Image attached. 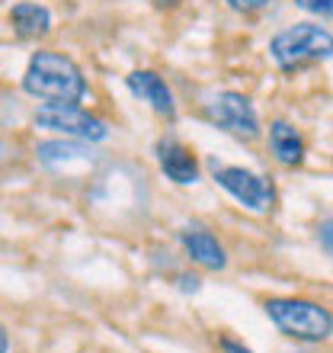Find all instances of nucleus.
Listing matches in <instances>:
<instances>
[{"instance_id": "4", "label": "nucleus", "mask_w": 333, "mask_h": 353, "mask_svg": "<svg viewBox=\"0 0 333 353\" xmlns=\"http://www.w3.org/2000/svg\"><path fill=\"white\" fill-rule=\"evenodd\" d=\"M208 170H212L215 183L222 186L234 203H241L247 212L269 215L276 209L279 193L269 176L257 174V170H250V168H241V164H218V161H212Z\"/></svg>"}, {"instance_id": "9", "label": "nucleus", "mask_w": 333, "mask_h": 353, "mask_svg": "<svg viewBox=\"0 0 333 353\" xmlns=\"http://www.w3.org/2000/svg\"><path fill=\"white\" fill-rule=\"evenodd\" d=\"M180 244H183L186 257H189L195 267L215 270V273L228 267V251H224V244L218 241L205 225H186L183 232H180Z\"/></svg>"}, {"instance_id": "15", "label": "nucleus", "mask_w": 333, "mask_h": 353, "mask_svg": "<svg viewBox=\"0 0 333 353\" xmlns=\"http://www.w3.org/2000/svg\"><path fill=\"white\" fill-rule=\"evenodd\" d=\"M231 10H237V13H257V10L269 7L272 0H224Z\"/></svg>"}, {"instance_id": "14", "label": "nucleus", "mask_w": 333, "mask_h": 353, "mask_svg": "<svg viewBox=\"0 0 333 353\" xmlns=\"http://www.w3.org/2000/svg\"><path fill=\"white\" fill-rule=\"evenodd\" d=\"M317 244L333 257V215H327L324 222L317 225Z\"/></svg>"}, {"instance_id": "3", "label": "nucleus", "mask_w": 333, "mask_h": 353, "mask_svg": "<svg viewBox=\"0 0 333 353\" xmlns=\"http://www.w3.org/2000/svg\"><path fill=\"white\" fill-rule=\"evenodd\" d=\"M269 55L279 71H301L333 58V32L321 23H292L269 39Z\"/></svg>"}, {"instance_id": "6", "label": "nucleus", "mask_w": 333, "mask_h": 353, "mask_svg": "<svg viewBox=\"0 0 333 353\" xmlns=\"http://www.w3.org/2000/svg\"><path fill=\"white\" fill-rule=\"evenodd\" d=\"M36 125L39 129H48V132H58V135H67V139H77V141H106L109 139V129L106 122L83 112L80 106H42L36 112Z\"/></svg>"}, {"instance_id": "7", "label": "nucleus", "mask_w": 333, "mask_h": 353, "mask_svg": "<svg viewBox=\"0 0 333 353\" xmlns=\"http://www.w3.org/2000/svg\"><path fill=\"white\" fill-rule=\"evenodd\" d=\"M154 158H158L160 174L176 186H193L199 180V161H195V151L189 145H183L173 135H164L154 145Z\"/></svg>"}, {"instance_id": "18", "label": "nucleus", "mask_w": 333, "mask_h": 353, "mask_svg": "<svg viewBox=\"0 0 333 353\" xmlns=\"http://www.w3.org/2000/svg\"><path fill=\"white\" fill-rule=\"evenodd\" d=\"M7 154H10V148H7V145H0V161L7 158Z\"/></svg>"}, {"instance_id": "11", "label": "nucleus", "mask_w": 333, "mask_h": 353, "mask_svg": "<svg viewBox=\"0 0 333 353\" xmlns=\"http://www.w3.org/2000/svg\"><path fill=\"white\" fill-rule=\"evenodd\" d=\"M36 158L42 168L48 170H61L67 164H83V161L93 158L90 151V141H61V139H52V141H39L36 145Z\"/></svg>"}, {"instance_id": "10", "label": "nucleus", "mask_w": 333, "mask_h": 353, "mask_svg": "<svg viewBox=\"0 0 333 353\" xmlns=\"http://www.w3.org/2000/svg\"><path fill=\"white\" fill-rule=\"evenodd\" d=\"M269 151L282 168H301L305 164V139L301 132L286 119H272L269 122Z\"/></svg>"}, {"instance_id": "12", "label": "nucleus", "mask_w": 333, "mask_h": 353, "mask_svg": "<svg viewBox=\"0 0 333 353\" xmlns=\"http://www.w3.org/2000/svg\"><path fill=\"white\" fill-rule=\"evenodd\" d=\"M10 26L19 39H42L52 32V13L42 3H32V0H23L10 10Z\"/></svg>"}, {"instance_id": "5", "label": "nucleus", "mask_w": 333, "mask_h": 353, "mask_svg": "<svg viewBox=\"0 0 333 353\" xmlns=\"http://www.w3.org/2000/svg\"><path fill=\"white\" fill-rule=\"evenodd\" d=\"M202 119L237 141L259 139L257 110H253V103L237 90H222V93H215V97H208V103H202Z\"/></svg>"}, {"instance_id": "13", "label": "nucleus", "mask_w": 333, "mask_h": 353, "mask_svg": "<svg viewBox=\"0 0 333 353\" xmlns=\"http://www.w3.org/2000/svg\"><path fill=\"white\" fill-rule=\"evenodd\" d=\"M298 10H305L311 17H321V19H333V0H295Z\"/></svg>"}, {"instance_id": "17", "label": "nucleus", "mask_w": 333, "mask_h": 353, "mask_svg": "<svg viewBox=\"0 0 333 353\" xmlns=\"http://www.w3.org/2000/svg\"><path fill=\"white\" fill-rule=\"evenodd\" d=\"M10 350V337H7V331L0 327V353H7Z\"/></svg>"}, {"instance_id": "8", "label": "nucleus", "mask_w": 333, "mask_h": 353, "mask_svg": "<svg viewBox=\"0 0 333 353\" xmlns=\"http://www.w3.org/2000/svg\"><path fill=\"white\" fill-rule=\"evenodd\" d=\"M125 87H129L131 97H138L141 103H148V106L158 112V116H164V119H170V122L176 119L173 90L166 87V81L158 74V71H148V68L131 71V74L125 77Z\"/></svg>"}, {"instance_id": "1", "label": "nucleus", "mask_w": 333, "mask_h": 353, "mask_svg": "<svg viewBox=\"0 0 333 353\" xmlns=\"http://www.w3.org/2000/svg\"><path fill=\"white\" fill-rule=\"evenodd\" d=\"M23 90L36 100H45L48 106H80L90 87L74 58L42 48L32 52L23 71Z\"/></svg>"}, {"instance_id": "16", "label": "nucleus", "mask_w": 333, "mask_h": 353, "mask_svg": "<svg viewBox=\"0 0 333 353\" xmlns=\"http://www.w3.org/2000/svg\"><path fill=\"white\" fill-rule=\"evenodd\" d=\"M218 344H222V350H224V353H253V350H247L244 344H237L234 337H222Z\"/></svg>"}, {"instance_id": "2", "label": "nucleus", "mask_w": 333, "mask_h": 353, "mask_svg": "<svg viewBox=\"0 0 333 353\" xmlns=\"http://www.w3.org/2000/svg\"><path fill=\"white\" fill-rule=\"evenodd\" d=\"M263 312L288 341H298V344H321V341H327L333 334L330 308H324L321 302H311V299H298V296L266 299Z\"/></svg>"}]
</instances>
